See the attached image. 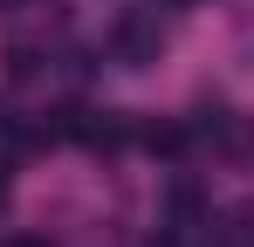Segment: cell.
<instances>
[{"label": "cell", "mask_w": 254, "mask_h": 247, "mask_svg": "<svg viewBox=\"0 0 254 247\" xmlns=\"http://www.w3.org/2000/svg\"><path fill=\"white\" fill-rule=\"evenodd\" d=\"M55 124H62V137H76L83 151H124V137H130V124L117 117V110H83V103H69Z\"/></svg>", "instance_id": "cell-1"}, {"label": "cell", "mask_w": 254, "mask_h": 247, "mask_svg": "<svg viewBox=\"0 0 254 247\" xmlns=\"http://www.w3.org/2000/svg\"><path fill=\"white\" fill-rule=\"evenodd\" d=\"M110 55H117L124 69H151V62L165 55V28H158L151 14H124V21L110 28Z\"/></svg>", "instance_id": "cell-2"}, {"label": "cell", "mask_w": 254, "mask_h": 247, "mask_svg": "<svg viewBox=\"0 0 254 247\" xmlns=\"http://www.w3.org/2000/svg\"><path fill=\"white\" fill-rule=\"evenodd\" d=\"M137 144H144L151 158H179V151L192 144V130H186V124H137Z\"/></svg>", "instance_id": "cell-3"}, {"label": "cell", "mask_w": 254, "mask_h": 247, "mask_svg": "<svg viewBox=\"0 0 254 247\" xmlns=\"http://www.w3.org/2000/svg\"><path fill=\"white\" fill-rule=\"evenodd\" d=\"M7 76L35 82V76H42V48H35V41H14V48H7Z\"/></svg>", "instance_id": "cell-4"}, {"label": "cell", "mask_w": 254, "mask_h": 247, "mask_svg": "<svg viewBox=\"0 0 254 247\" xmlns=\"http://www.w3.org/2000/svg\"><path fill=\"white\" fill-rule=\"evenodd\" d=\"M7 247H55V241H48V234H14Z\"/></svg>", "instance_id": "cell-5"}, {"label": "cell", "mask_w": 254, "mask_h": 247, "mask_svg": "<svg viewBox=\"0 0 254 247\" xmlns=\"http://www.w3.org/2000/svg\"><path fill=\"white\" fill-rule=\"evenodd\" d=\"M21 7H28V0H0V14H21Z\"/></svg>", "instance_id": "cell-6"}, {"label": "cell", "mask_w": 254, "mask_h": 247, "mask_svg": "<svg viewBox=\"0 0 254 247\" xmlns=\"http://www.w3.org/2000/svg\"><path fill=\"white\" fill-rule=\"evenodd\" d=\"M0 199H7V165H0Z\"/></svg>", "instance_id": "cell-7"}, {"label": "cell", "mask_w": 254, "mask_h": 247, "mask_svg": "<svg viewBox=\"0 0 254 247\" xmlns=\"http://www.w3.org/2000/svg\"><path fill=\"white\" fill-rule=\"evenodd\" d=\"M165 7H192V0H165Z\"/></svg>", "instance_id": "cell-8"}]
</instances>
